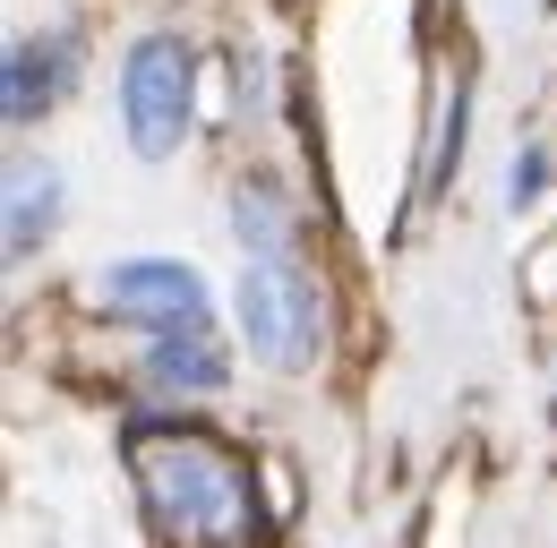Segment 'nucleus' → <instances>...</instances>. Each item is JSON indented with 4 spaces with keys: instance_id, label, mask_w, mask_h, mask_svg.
I'll return each instance as SVG.
<instances>
[{
    "instance_id": "obj_3",
    "label": "nucleus",
    "mask_w": 557,
    "mask_h": 548,
    "mask_svg": "<svg viewBox=\"0 0 557 548\" xmlns=\"http://www.w3.org/2000/svg\"><path fill=\"white\" fill-rule=\"evenodd\" d=\"M189 95H198V61L181 35H146L129 68H121V121L138 154H172L189 137Z\"/></svg>"
},
{
    "instance_id": "obj_6",
    "label": "nucleus",
    "mask_w": 557,
    "mask_h": 548,
    "mask_svg": "<svg viewBox=\"0 0 557 548\" xmlns=\"http://www.w3.org/2000/svg\"><path fill=\"white\" fill-rule=\"evenodd\" d=\"M52 205H61V172L35 163V154H17L9 163V258H26L52 232Z\"/></svg>"
},
{
    "instance_id": "obj_5",
    "label": "nucleus",
    "mask_w": 557,
    "mask_h": 548,
    "mask_svg": "<svg viewBox=\"0 0 557 548\" xmlns=\"http://www.w3.org/2000/svg\"><path fill=\"white\" fill-rule=\"evenodd\" d=\"M146 369H154V386H172V395H214V386H223L214 326H163L154 351H146Z\"/></svg>"
},
{
    "instance_id": "obj_1",
    "label": "nucleus",
    "mask_w": 557,
    "mask_h": 548,
    "mask_svg": "<svg viewBox=\"0 0 557 548\" xmlns=\"http://www.w3.org/2000/svg\"><path fill=\"white\" fill-rule=\"evenodd\" d=\"M138 454V488L163 523V540L181 548H249L258 540V497H249V463L232 446H214L207 428H154L146 420L129 437Z\"/></svg>"
},
{
    "instance_id": "obj_2",
    "label": "nucleus",
    "mask_w": 557,
    "mask_h": 548,
    "mask_svg": "<svg viewBox=\"0 0 557 548\" xmlns=\"http://www.w3.org/2000/svg\"><path fill=\"white\" fill-rule=\"evenodd\" d=\"M240 335L267 369H309L318 360V283L292 258V223L267 189H240Z\"/></svg>"
},
{
    "instance_id": "obj_4",
    "label": "nucleus",
    "mask_w": 557,
    "mask_h": 548,
    "mask_svg": "<svg viewBox=\"0 0 557 548\" xmlns=\"http://www.w3.org/2000/svg\"><path fill=\"white\" fill-rule=\"evenodd\" d=\"M95 300H103L112 317H146L154 335H163V326H207V283H198V266H181V258H129V266H103Z\"/></svg>"
},
{
    "instance_id": "obj_7",
    "label": "nucleus",
    "mask_w": 557,
    "mask_h": 548,
    "mask_svg": "<svg viewBox=\"0 0 557 548\" xmlns=\"http://www.w3.org/2000/svg\"><path fill=\"white\" fill-rule=\"evenodd\" d=\"M61 86H70V43L61 35L52 43H17L9 52V121H35Z\"/></svg>"
}]
</instances>
